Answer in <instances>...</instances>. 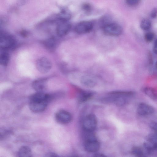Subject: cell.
<instances>
[{
    "instance_id": "obj_1",
    "label": "cell",
    "mask_w": 157,
    "mask_h": 157,
    "mask_svg": "<svg viewBox=\"0 0 157 157\" xmlns=\"http://www.w3.org/2000/svg\"><path fill=\"white\" fill-rule=\"evenodd\" d=\"M52 96L43 92H37L29 98V107L33 112L40 113L44 111L48 102L52 99Z\"/></svg>"
},
{
    "instance_id": "obj_2",
    "label": "cell",
    "mask_w": 157,
    "mask_h": 157,
    "mask_svg": "<svg viewBox=\"0 0 157 157\" xmlns=\"http://www.w3.org/2000/svg\"><path fill=\"white\" fill-rule=\"evenodd\" d=\"M134 94L131 91L116 90L110 92L108 96L102 98L103 103H113L119 106L124 105L128 103L130 98Z\"/></svg>"
},
{
    "instance_id": "obj_3",
    "label": "cell",
    "mask_w": 157,
    "mask_h": 157,
    "mask_svg": "<svg viewBox=\"0 0 157 157\" xmlns=\"http://www.w3.org/2000/svg\"><path fill=\"white\" fill-rule=\"evenodd\" d=\"M85 134L84 148L87 152L94 153L97 151L100 147V144L93 132H86Z\"/></svg>"
},
{
    "instance_id": "obj_4",
    "label": "cell",
    "mask_w": 157,
    "mask_h": 157,
    "mask_svg": "<svg viewBox=\"0 0 157 157\" xmlns=\"http://www.w3.org/2000/svg\"><path fill=\"white\" fill-rule=\"evenodd\" d=\"M0 43L2 49L7 50L15 47L16 40L12 36L2 31L0 33Z\"/></svg>"
},
{
    "instance_id": "obj_5",
    "label": "cell",
    "mask_w": 157,
    "mask_h": 157,
    "mask_svg": "<svg viewBox=\"0 0 157 157\" xmlns=\"http://www.w3.org/2000/svg\"><path fill=\"white\" fill-rule=\"evenodd\" d=\"M97 125L96 116L93 114H89L85 117L82 122V127L84 131L93 132Z\"/></svg>"
},
{
    "instance_id": "obj_6",
    "label": "cell",
    "mask_w": 157,
    "mask_h": 157,
    "mask_svg": "<svg viewBox=\"0 0 157 157\" xmlns=\"http://www.w3.org/2000/svg\"><path fill=\"white\" fill-rule=\"evenodd\" d=\"M102 28L103 32L110 36H119L123 31V28L120 25L112 22L104 26Z\"/></svg>"
},
{
    "instance_id": "obj_7",
    "label": "cell",
    "mask_w": 157,
    "mask_h": 157,
    "mask_svg": "<svg viewBox=\"0 0 157 157\" xmlns=\"http://www.w3.org/2000/svg\"><path fill=\"white\" fill-rule=\"evenodd\" d=\"M36 67L37 70L40 73L45 74L51 70L52 63L48 58L45 57H42L36 60Z\"/></svg>"
},
{
    "instance_id": "obj_8",
    "label": "cell",
    "mask_w": 157,
    "mask_h": 157,
    "mask_svg": "<svg viewBox=\"0 0 157 157\" xmlns=\"http://www.w3.org/2000/svg\"><path fill=\"white\" fill-rule=\"evenodd\" d=\"M93 24L91 21H84L78 23L75 28V32L79 34L90 32L93 28Z\"/></svg>"
},
{
    "instance_id": "obj_9",
    "label": "cell",
    "mask_w": 157,
    "mask_h": 157,
    "mask_svg": "<svg viewBox=\"0 0 157 157\" xmlns=\"http://www.w3.org/2000/svg\"><path fill=\"white\" fill-rule=\"evenodd\" d=\"M71 28V25L69 21H59L56 27V34L59 37L65 36L69 32Z\"/></svg>"
},
{
    "instance_id": "obj_10",
    "label": "cell",
    "mask_w": 157,
    "mask_h": 157,
    "mask_svg": "<svg viewBox=\"0 0 157 157\" xmlns=\"http://www.w3.org/2000/svg\"><path fill=\"white\" fill-rule=\"evenodd\" d=\"M55 117L56 121L62 124H67L71 122L72 119L71 114L65 110L58 111L55 115Z\"/></svg>"
},
{
    "instance_id": "obj_11",
    "label": "cell",
    "mask_w": 157,
    "mask_h": 157,
    "mask_svg": "<svg viewBox=\"0 0 157 157\" xmlns=\"http://www.w3.org/2000/svg\"><path fill=\"white\" fill-rule=\"evenodd\" d=\"M154 109L152 106L144 103L140 104L137 109L138 114L143 116L151 115L154 113Z\"/></svg>"
},
{
    "instance_id": "obj_12",
    "label": "cell",
    "mask_w": 157,
    "mask_h": 157,
    "mask_svg": "<svg viewBox=\"0 0 157 157\" xmlns=\"http://www.w3.org/2000/svg\"><path fill=\"white\" fill-rule=\"evenodd\" d=\"M71 13L67 8H62L57 14L54 15L56 21H68L71 17Z\"/></svg>"
},
{
    "instance_id": "obj_13",
    "label": "cell",
    "mask_w": 157,
    "mask_h": 157,
    "mask_svg": "<svg viewBox=\"0 0 157 157\" xmlns=\"http://www.w3.org/2000/svg\"><path fill=\"white\" fill-rule=\"evenodd\" d=\"M46 79L40 78L33 82L32 86L37 92H43L46 88Z\"/></svg>"
},
{
    "instance_id": "obj_14",
    "label": "cell",
    "mask_w": 157,
    "mask_h": 157,
    "mask_svg": "<svg viewBox=\"0 0 157 157\" xmlns=\"http://www.w3.org/2000/svg\"><path fill=\"white\" fill-rule=\"evenodd\" d=\"M80 81L83 85L87 87H93L96 84V81L94 78L88 75L82 76Z\"/></svg>"
},
{
    "instance_id": "obj_15",
    "label": "cell",
    "mask_w": 157,
    "mask_h": 157,
    "mask_svg": "<svg viewBox=\"0 0 157 157\" xmlns=\"http://www.w3.org/2000/svg\"><path fill=\"white\" fill-rule=\"evenodd\" d=\"M78 101L81 102H83L88 101L94 95L92 92L78 89Z\"/></svg>"
},
{
    "instance_id": "obj_16",
    "label": "cell",
    "mask_w": 157,
    "mask_h": 157,
    "mask_svg": "<svg viewBox=\"0 0 157 157\" xmlns=\"http://www.w3.org/2000/svg\"><path fill=\"white\" fill-rule=\"evenodd\" d=\"M144 93L154 100H157V89L154 88L147 86L143 89Z\"/></svg>"
},
{
    "instance_id": "obj_17",
    "label": "cell",
    "mask_w": 157,
    "mask_h": 157,
    "mask_svg": "<svg viewBox=\"0 0 157 157\" xmlns=\"http://www.w3.org/2000/svg\"><path fill=\"white\" fill-rule=\"evenodd\" d=\"M17 155L21 157H30L32 156V152L30 147L27 146H23L19 150Z\"/></svg>"
},
{
    "instance_id": "obj_18",
    "label": "cell",
    "mask_w": 157,
    "mask_h": 157,
    "mask_svg": "<svg viewBox=\"0 0 157 157\" xmlns=\"http://www.w3.org/2000/svg\"><path fill=\"white\" fill-rule=\"evenodd\" d=\"M9 55L7 51L2 49L0 55V62L4 66H7L9 61Z\"/></svg>"
},
{
    "instance_id": "obj_19",
    "label": "cell",
    "mask_w": 157,
    "mask_h": 157,
    "mask_svg": "<svg viewBox=\"0 0 157 157\" xmlns=\"http://www.w3.org/2000/svg\"><path fill=\"white\" fill-rule=\"evenodd\" d=\"M131 152L132 155L137 157H142L144 155V152L143 150L140 147L135 146L133 147Z\"/></svg>"
},
{
    "instance_id": "obj_20",
    "label": "cell",
    "mask_w": 157,
    "mask_h": 157,
    "mask_svg": "<svg viewBox=\"0 0 157 157\" xmlns=\"http://www.w3.org/2000/svg\"><path fill=\"white\" fill-rule=\"evenodd\" d=\"M151 22L148 19L146 18L144 19L141 22L140 27L143 30H148L151 28Z\"/></svg>"
},
{
    "instance_id": "obj_21",
    "label": "cell",
    "mask_w": 157,
    "mask_h": 157,
    "mask_svg": "<svg viewBox=\"0 0 157 157\" xmlns=\"http://www.w3.org/2000/svg\"><path fill=\"white\" fill-rule=\"evenodd\" d=\"M110 17L108 15H105L102 17L99 20V23L102 27L104 26L111 22Z\"/></svg>"
},
{
    "instance_id": "obj_22",
    "label": "cell",
    "mask_w": 157,
    "mask_h": 157,
    "mask_svg": "<svg viewBox=\"0 0 157 157\" xmlns=\"http://www.w3.org/2000/svg\"><path fill=\"white\" fill-rule=\"evenodd\" d=\"M155 36V34L152 32H148L146 33L144 35L145 40L147 42H151L154 39Z\"/></svg>"
},
{
    "instance_id": "obj_23",
    "label": "cell",
    "mask_w": 157,
    "mask_h": 157,
    "mask_svg": "<svg viewBox=\"0 0 157 157\" xmlns=\"http://www.w3.org/2000/svg\"><path fill=\"white\" fill-rule=\"evenodd\" d=\"M11 134V131L10 130L6 128L1 129L0 131V139H3L6 137Z\"/></svg>"
},
{
    "instance_id": "obj_24",
    "label": "cell",
    "mask_w": 157,
    "mask_h": 157,
    "mask_svg": "<svg viewBox=\"0 0 157 157\" xmlns=\"http://www.w3.org/2000/svg\"><path fill=\"white\" fill-rule=\"evenodd\" d=\"M45 43L46 46L48 48H53L55 46V40L53 38H52L47 40Z\"/></svg>"
},
{
    "instance_id": "obj_25",
    "label": "cell",
    "mask_w": 157,
    "mask_h": 157,
    "mask_svg": "<svg viewBox=\"0 0 157 157\" xmlns=\"http://www.w3.org/2000/svg\"><path fill=\"white\" fill-rule=\"evenodd\" d=\"M140 1V0H126L127 4L131 6H137L139 3Z\"/></svg>"
},
{
    "instance_id": "obj_26",
    "label": "cell",
    "mask_w": 157,
    "mask_h": 157,
    "mask_svg": "<svg viewBox=\"0 0 157 157\" xmlns=\"http://www.w3.org/2000/svg\"><path fill=\"white\" fill-rule=\"evenodd\" d=\"M82 10L86 12H90L92 10L91 6L88 3H85L83 4L82 6Z\"/></svg>"
},
{
    "instance_id": "obj_27",
    "label": "cell",
    "mask_w": 157,
    "mask_h": 157,
    "mask_svg": "<svg viewBox=\"0 0 157 157\" xmlns=\"http://www.w3.org/2000/svg\"><path fill=\"white\" fill-rule=\"evenodd\" d=\"M151 128L153 130L154 133L157 136V122H152L150 124Z\"/></svg>"
},
{
    "instance_id": "obj_28",
    "label": "cell",
    "mask_w": 157,
    "mask_h": 157,
    "mask_svg": "<svg viewBox=\"0 0 157 157\" xmlns=\"http://www.w3.org/2000/svg\"><path fill=\"white\" fill-rule=\"evenodd\" d=\"M150 16L152 18H155L157 17V8H154L151 11Z\"/></svg>"
},
{
    "instance_id": "obj_29",
    "label": "cell",
    "mask_w": 157,
    "mask_h": 157,
    "mask_svg": "<svg viewBox=\"0 0 157 157\" xmlns=\"http://www.w3.org/2000/svg\"><path fill=\"white\" fill-rule=\"evenodd\" d=\"M153 51L154 53L157 55V38L154 41L153 46Z\"/></svg>"
},
{
    "instance_id": "obj_30",
    "label": "cell",
    "mask_w": 157,
    "mask_h": 157,
    "mask_svg": "<svg viewBox=\"0 0 157 157\" xmlns=\"http://www.w3.org/2000/svg\"><path fill=\"white\" fill-rule=\"evenodd\" d=\"M46 156L47 157H57L58 155L55 153L52 152L48 153L46 155Z\"/></svg>"
},
{
    "instance_id": "obj_31",
    "label": "cell",
    "mask_w": 157,
    "mask_h": 157,
    "mask_svg": "<svg viewBox=\"0 0 157 157\" xmlns=\"http://www.w3.org/2000/svg\"><path fill=\"white\" fill-rule=\"evenodd\" d=\"M95 155H94V156L96 157H104L105 156V155L100 154H96Z\"/></svg>"
},
{
    "instance_id": "obj_32",
    "label": "cell",
    "mask_w": 157,
    "mask_h": 157,
    "mask_svg": "<svg viewBox=\"0 0 157 157\" xmlns=\"http://www.w3.org/2000/svg\"><path fill=\"white\" fill-rule=\"evenodd\" d=\"M156 69H157V61H156Z\"/></svg>"
}]
</instances>
